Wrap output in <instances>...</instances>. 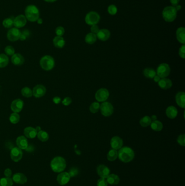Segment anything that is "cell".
I'll use <instances>...</instances> for the list:
<instances>
[{"instance_id":"cb8c5ba5","label":"cell","mask_w":185,"mask_h":186,"mask_svg":"<svg viewBox=\"0 0 185 186\" xmlns=\"http://www.w3.org/2000/svg\"><path fill=\"white\" fill-rule=\"evenodd\" d=\"M38 132L36 129L32 127H27L24 129V134L25 136L28 138L33 139L37 135Z\"/></svg>"},{"instance_id":"9a60e30c","label":"cell","mask_w":185,"mask_h":186,"mask_svg":"<svg viewBox=\"0 0 185 186\" xmlns=\"http://www.w3.org/2000/svg\"><path fill=\"white\" fill-rule=\"evenodd\" d=\"M123 144V142L122 138L118 136H114L113 137L111 141H110V145L113 149L118 150L122 147Z\"/></svg>"},{"instance_id":"7c38bea8","label":"cell","mask_w":185,"mask_h":186,"mask_svg":"<svg viewBox=\"0 0 185 186\" xmlns=\"http://www.w3.org/2000/svg\"><path fill=\"white\" fill-rule=\"evenodd\" d=\"M32 92L33 95L34 97L39 98L43 96L45 94L46 92V88L43 85L38 84L34 87Z\"/></svg>"},{"instance_id":"1f68e13d","label":"cell","mask_w":185,"mask_h":186,"mask_svg":"<svg viewBox=\"0 0 185 186\" xmlns=\"http://www.w3.org/2000/svg\"><path fill=\"white\" fill-rule=\"evenodd\" d=\"M13 181L11 178H3L0 179V186H12Z\"/></svg>"},{"instance_id":"5b68a950","label":"cell","mask_w":185,"mask_h":186,"mask_svg":"<svg viewBox=\"0 0 185 186\" xmlns=\"http://www.w3.org/2000/svg\"><path fill=\"white\" fill-rule=\"evenodd\" d=\"M40 64L41 67H42L43 70L49 71L54 67L55 62L53 57L51 56L46 55L41 58Z\"/></svg>"},{"instance_id":"d4e9b609","label":"cell","mask_w":185,"mask_h":186,"mask_svg":"<svg viewBox=\"0 0 185 186\" xmlns=\"http://www.w3.org/2000/svg\"><path fill=\"white\" fill-rule=\"evenodd\" d=\"M176 36L178 41L180 43L185 44V29L184 27H179L176 32Z\"/></svg>"},{"instance_id":"94428289","label":"cell","mask_w":185,"mask_h":186,"mask_svg":"<svg viewBox=\"0 0 185 186\" xmlns=\"http://www.w3.org/2000/svg\"><path fill=\"white\" fill-rule=\"evenodd\" d=\"M44 1H46L47 2L52 3L56 2V1H57V0H44Z\"/></svg>"},{"instance_id":"db71d44e","label":"cell","mask_w":185,"mask_h":186,"mask_svg":"<svg viewBox=\"0 0 185 186\" xmlns=\"http://www.w3.org/2000/svg\"><path fill=\"white\" fill-rule=\"evenodd\" d=\"M22 34H23L24 35H25L26 37H28L29 35H30V31L28 30H24V31H23L21 32Z\"/></svg>"},{"instance_id":"ee69618b","label":"cell","mask_w":185,"mask_h":186,"mask_svg":"<svg viewBox=\"0 0 185 186\" xmlns=\"http://www.w3.org/2000/svg\"><path fill=\"white\" fill-rule=\"evenodd\" d=\"M177 143L180 144V145L184 146L185 145V135L184 134L181 135L177 138Z\"/></svg>"},{"instance_id":"f5cc1de1","label":"cell","mask_w":185,"mask_h":186,"mask_svg":"<svg viewBox=\"0 0 185 186\" xmlns=\"http://www.w3.org/2000/svg\"><path fill=\"white\" fill-rule=\"evenodd\" d=\"M53 101L54 103H55L56 104H59L61 101V99L59 97L56 96V97H54Z\"/></svg>"},{"instance_id":"f35d334b","label":"cell","mask_w":185,"mask_h":186,"mask_svg":"<svg viewBox=\"0 0 185 186\" xmlns=\"http://www.w3.org/2000/svg\"><path fill=\"white\" fill-rule=\"evenodd\" d=\"M21 94L24 97H31L33 95L32 90L28 87H24L22 89Z\"/></svg>"},{"instance_id":"d590c367","label":"cell","mask_w":185,"mask_h":186,"mask_svg":"<svg viewBox=\"0 0 185 186\" xmlns=\"http://www.w3.org/2000/svg\"><path fill=\"white\" fill-rule=\"evenodd\" d=\"M38 139L41 142H46L49 139V135L48 133L44 131L40 130L37 133Z\"/></svg>"},{"instance_id":"4fadbf2b","label":"cell","mask_w":185,"mask_h":186,"mask_svg":"<svg viewBox=\"0 0 185 186\" xmlns=\"http://www.w3.org/2000/svg\"><path fill=\"white\" fill-rule=\"evenodd\" d=\"M22 151L21 149L19 148H14L11 152V157L14 162H18L20 161L22 158Z\"/></svg>"},{"instance_id":"680465c9","label":"cell","mask_w":185,"mask_h":186,"mask_svg":"<svg viewBox=\"0 0 185 186\" xmlns=\"http://www.w3.org/2000/svg\"><path fill=\"white\" fill-rule=\"evenodd\" d=\"M174 7L176 9L177 11H179V10H180V9H181V5H176V6Z\"/></svg>"},{"instance_id":"ffe728a7","label":"cell","mask_w":185,"mask_h":186,"mask_svg":"<svg viewBox=\"0 0 185 186\" xmlns=\"http://www.w3.org/2000/svg\"><path fill=\"white\" fill-rule=\"evenodd\" d=\"M158 85L161 89L166 90L170 89L172 87L173 83L169 78H162L158 81Z\"/></svg>"},{"instance_id":"11a10c76","label":"cell","mask_w":185,"mask_h":186,"mask_svg":"<svg viewBox=\"0 0 185 186\" xmlns=\"http://www.w3.org/2000/svg\"><path fill=\"white\" fill-rule=\"evenodd\" d=\"M153 79H154V81H155V82H158V81L160 80L161 78H160L158 75H156L154 76V77L153 78Z\"/></svg>"},{"instance_id":"484cf974","label":"cell","mask_w":185,"mask_h":186,"mask_svg":"<svg viewBox=\"0 0 185 186\" xmlns=\"http://www.w3.org/2000/svg\"><path fill=\"white\" fill-rule=\"evenodd\" d=\"M11 60L12 63L16 65H21L24 63V58L20 54H14Z\"/></svg>"},{"instance_id":"816d5d0a","label":"cell","mask_w":185,"mask_h":186,"mask_svg":"<svg viewBox=\"0 0 185 186\" xmlns=\"http://www.w3.org/2000/svg\"><path fill=\"white\" fill-rule=\"evenodd\" d=\"M170 2L173 7H175L179 4L180 0H170Z\"/></svg>"},{"instance_id":"c3c4849f","label":"cell","mask_w":185,"mask_h":186,"mask_svg":"<svg viewBox=\"0 0 185 186\" xmlns=\"http://www.w3.org/2000/svg\"><path fill=\"white\" fill-rule=\"evenodd\" d=\"M99 31V28L98 26L97 25V24H94V25H92L91 27V33L96 34L98 32V31Z\"/></svg>"},{"instance_id":"7bdbcfd3","label":"cell","mask_w":185,"mask_h":186,"mask_svg":"<svg viewBox=\"0 0 185 186\" xmlns=\"http://www.w3.org/2000/svg\"><path fill=\"white\" fill-rule=\"evenodd\" d=\"M56 36L62 37V35L64 34V28L62 27V26H58V27H56Z\"/></svg>"},{"instance_id":"52a82bcc","label":"cell","mask_w":185,"mask_h":186,"mask_svg":"<svg viewBox=\"0 0 185 186\" xmlns=\"http://www.w3.org/2000/svg\"><path fill=\"white\" fill-rule=\"evenodd\" d=\"M100 21V15L96 11H90L85 16V22L90 26L97 24Z\"/></svg>"},{"instance_id":"f546056e","label":"cell","mask_w":185,"mask_h":186,"mask_svg":"<svg viewBox=\"0 0 185 186\" xmlns=\"http://www.w3.org/2000/svg\"><path fill=\"white\" fill-rule=\"evenodd\" d=\"M97 39V38L96 34H94L92 33H89L86 35L85 38V41L86 43L92 45L96 41Z\"/></svg>"},{"instance_id":"8d00e7d4","label":"cell","mask_w":185,"mask_h":186,"mask_svg":"<svg viewBox=\"0 0 185 186\" xmlns=\"http://www.w3.org/2000/svg\"><path fill=\"white\" fill-rule=\"evenodd\" d=\"M14 18L10 17L3 20L2 22L3 26L7 28H11L13 27V26H14Z\"/></svg>"},{"instance_id":"7402d4cb","label":"cell","mask_w":185,"mask_h":186,"mask_svg":"<svg viewBox=\"0 0 185 186\" xmlns=\"http://www.w3.org/2000/svg\"><path fill=\"white\" fill-rule=\"evenodd\" d=\"M16 144L19 148L25 150L28 147V140L24 136H20L16 139Z\"/></svg>"},{"instance_id":"9f6ffc18","label":"cell","mask_w":185,"mask_h":186,"mask_svg":"<svg viewBox=\"0 0 185 186\" xmlns=\"http://www.w3.org/2000/svg\"><path fill=\"white\" fill-rule=\"evenodd\" d=\"M26 38L27 37L25 36V35H24L23 34H21V35H20V40H21V41H24V40H26Z\"/></svg>"},{"instance_id":"5bb4252c","label":"cell","mask_w":185,"mask_h":186,"mask_svg":"<svg viewBox=\"0 0 185 186\" xmlns=\"http://www.w3.org/2000/svg\"><path fill=\"white\" fill-rule=\"evenodd\" d=\"M24 107V102L21 99L14 100L11 104V109L14 113H19Z\"/></svg>"},{"instance_id":"44dd1931","label":"cell","mask_w":185,"mask_h":186,"mask_svg":"<svg viewBox=\"0 0 185 186\" xmlns=\"http://www.w3.org/2000/svg\"><path fill=\"white\" fill-rule=\"evenodd\" d=\"M175 101L177 105L181 108L185 107V94L183 92H179L177 93L175 96Z\"/></svg>"},{"instance_id":"f907efd6","label":"cell","mask_w":185,"mask_h":186,"mask_svg":"<svg viewBox=\"0 0 185 186\" xmlns=\"http://www.w3.org/2000/svg\"><path fill=\"white\" fill-rule=\"evenodd\" d=\"M5 177L7 178H11V176L12 175V172H11V170L9 169V168H7L5 170Z\"/></svg>"},{"instance_id":"d6a6232c","label":"cell","mask_w":185,"mask_h":186,"mask_svg":"<svg viewBox=\"0 0 185 186\" xmlns=\"http://www.w3.org/2000/svg\"><path fill=\"white\" fill-rule=\"evenodd\" d=\"M152 122L150 116H145L143 117L139 120V124L141 126L143 127L148 126L150 125L151 122Z\"/></svg>"},{"instance_id":"d6986e66","label":"cell","mask_w":185,"mask_h":186,"mask_svg":"<svg viewBox=\"0 0 185 186\" xmlns=\"http://www.w3.org/2000/svg\"><path fill=\"white\" fill-rule=\"evenodd\" d=\"M12 180L16 184H26L27 181V177L24 174L20 173L15 174L13 176Z\"/></svg>"},{"instance_id":"603a6c76","label":"cell","mask_w":185,"mask_h":186,"mask_svg":"<svg viewBox=\"0 0 185 186\" xmlns=\"http://www.w3.org/2000/svg\"><path fill=\"white\" fill-rule=\"evenodd\" d=\"M177 108L173 106H170L168 108H167L166 111V114L168 118L169 119H175L177 116Z\"/></svg>"},{"instance_id":"6da1fadb","label":"cell","mask_w":185,"mask_h":186,"mask_svg":"<svg viewBox=\"0 0 185 186\" xmlns=\"http://www.w3.org/2000/svg\"><path fill=\"white\" fill-rule=\"evenodd\" d=\"M25 17L29 21L34 22L37 21L40 16V11L38 7L35 5H28L24 10Z\"/></svg>"},{"instance_id":"836d02e7","label":"cell","mask_w":185,"mask_h":186,"mask_svg":"<svg viewBox=\"0 0 185 186\" xmlns=\"http://www.w3.org/2000/svg\"><path fill=\"white\" fill-rule=\"evenodd\" d=\"M9 58L5 54H0V68L5 67L8 64Z\"/></svg>"},{"instance_id":"8fae6325","label":"cell","mask_w":185,"mask_h":186,"mask_svg":"<svg viewBox=\"0 0 185 186\" xmlns=\"http://www.w3.org/2000/svg\"><path fill=\"white\" fill-rule=\"evenodd\" d=\"M27 19L24 15H19L14 19V26L17 28L24 27L27 24Z\"/></svg>"},{"instance_id":"ba28073f","label":"cell","mask_w":185,"mask_h":186,"mask_svg":"<svg viewBox=\"0 0 185 186\" xmlns=\"http://www.w3.org/2000/svg\"><path fill=\"white\" fill-rule=\"evenodd\" d=\"M100 110L103 116H109L113 113V107L111 103L109 102H103L100 105Z\"/></svg>"},{"instance_id":"60d3db41","label":"cell","mask_w":185,"mask_h":186,"mask_svg":"<svg viewBox=\"0 0 185 186\" xmlns=\"http://www.w3.org/2000/svg\"><path fill=\"white\" fill-rule=\"evenodd\" d=\"M107 11L110 15H114L117 13V8L115 5H111L109 6V7L107 8Z\"/></svg>"},{"instance_id":"e575fe53","label":"cell","mask_w":185,"mask_h":186,"mask_svg":"<svg viewBox=\"0 0 185 186\" xmlns=\"http://www.w3.org/2000/svg\"><path fill=\"white\" fill-rule=\"evenodd\" d=\"M118 157V152L116 150L112 149L109 151L107 155V159L109 161H114Z\"/></svg>"},{"instance_id":"ab89813d","label":"cell","mask_w":185,"mask_h":186,"mask_svg":"<svg viewBox=\"0 0 185 186\" xmlns=\"http://www.w3.org/2000/svg\"><path fill=\"white\" fill-rule=\"evenodd\" d=\"M20 116L17 113H14L11 114L9 117V120L12 124H16L19 122L20 121Z\"/></svg>"},{"instance_id":"8992f818","label":"cell","mask_w":185,"mask_h":186,"mask_svg":"<svg viewBox=\"0 0 185 186\" xmlns=\"http://www.w3.org/2000/svg\"><path fill=\"white\" fill-rule=\"evenodd\" d=\"M156 75L161 78H166L171 73V68L167 63H162L158 65L156 70Z\"/></svg>"},{"instance_id":"74e56055","label":"cell","mask_w":185,"mask_h":186,"mask_svg":"<svg viewBox=\"0 0 185 186\" xmlns=\"http://www.w3.org/2000/svg\"><path fill=\"white\" fill-rule=\"evenodd\" d=\"M100 108V104L98 102H94L92 103L91 105L90 106V111L92 113H96L99 111Z\"/></svg>"},{"instance_id":"2e32d148","label":"cell","mask_w":185,"mask_h":186,"mask_svg":"<svg viewBox=\"0 0 185 186\" xmlns=\"http://www.w3.org/2000/svg\"><path fill=\"white\" fill-rule=\"evenodd\" d=\"M70 178H71V176L69 173L64 172V173L59 174L57 176L56 180L59 184L62 186H64V185L66 184L70 181Z\"/></svg>"},{"instance_id":"b9f144b4","label":"cell","mask_w":185,"mask_h":186,"mask_svg":"<svg viewBox=\"0 0 185 186\" xmlns=\"http://www.w3.org/2000/svg\"><path fill=\"white\" fill-rule=\"evenodd\" d=\"M5 52L7 55L8 56H13L14 54H15V50L13 46H6L5 49Z\"/></svg>"},{"instance_id":"f6af8a7d","label":"cell","mask_w":185,"mask_h":186,"mask_svg":"<svg viewBox=\"0 0 185 186\" xmlns=\"http://www.w3.org/2000/svg\"><path fill=\"white\" fill-rule=\"evenodd\" d=\"M179 54L180 56V57L183 58L185 59V44H183L182 46L180 47L179 51Z\"/></svg>"},{"instance_id":"3957f363","label":"cell","mask_w":185,"mask_h":186,"mask_svg":"<svg viewBox=\"0 0 185 186\" xmlns=\"http://www.w3.org/2000/svg\"><path fill=\"white\" fill-rule=\"evenodd\" d=\"M66 167V161L62 157H56L51 161V169L56 173H61L65 170Z\"/></svg>"},{"instance_id":"9c48e42d","label":"cell","mask_w":185,"mask_h":186,"mask_svg":"<svg viewBox=\"0 0 185 186\" xmlns=\"http://www.w3.org/2000/svg\"><path fill=\"white\" fill-rule=\"evenodd\" d=\"M109 96V92L105 88H100L96 93L95 97L98 102H105Z\"/></svg>"},{"instance_id":"277c9868","label":"cell","mask_w":185,"mask_h":186,"mask_svg":"<svg viewBox=\"0 0 185 186\" xmlns=\"http://www.w3.org/2000/svg\"><path fill=\"white\" fill-rule=\"evenodd\" d=\"M177 16V11L174 7L168 6L164 8L162 11V17L166 22L174 21Z\"/></svg>"},{"instance_id":"7a4b0ae2","label":"cell","mask_w":185,"mask_h":186,"mask_svg":"<svg viewBox=\"0 0 185 186\" xmlns=\"http://www.w3.org/2000/svg\"><path fill=\"white\" fill-rule=\"evenodd\" d=\"M134 151L129 147L125 146L123 148H121L118 151V157L119 159L122 162L124 163L131 162L134 159Z\"/></svg>"},{"instance_id":"83f0119b","label":"cell","mask_w":185,"mask_h":186,"mask_svg":"<svg viewBox=\"0 0 185 186\" xmlns=\"http://www.w3.org/2000/svg\"><path fill=\"white\" fill-rule=\"evenodd\" d=\"M150 125L152 129L156 132L161 131V130L163 129V127H164L162 123L157 120L152 122Z\"/></svg>"},{"instance_id":"30bf717a","label":"cell","mask_w":185,"mask_h":186,"mask_svg":"<svg viewBox=\"0 0 185 186\" xmlns=\"http://www.w3.org/2000/svg\"><path fill=\"white\" fill-rule=\"evenodd\" d=\"M21 34V32L19 30V28H17L16 27L12 28L8 31L7 38L9 41H16L20 39Z\"/></svg>"},{"instance_id":"e0dca14e","label":"cell","mask_w":185,"mask_h":186,"mask_svg":"<svg viewBox=\"0 0 185 186\" xmlns=\"http://www.w3.org/2000/svg\"><path fill=\"white\" fill-rule=\"evenodd\" d=\"M97 173L101 178H107L110 174V170L104 165H100L97 169Z\"/></svg>"},{"instance_id":"4316f807","label":"cell","mask_w":185,"mask_h":186,"mask_svg":"<svg viewBox=\"0 0 185 186\" xmlns=\"http://www.w3.org/2000/svg\"><path fill=\"white\" fill-rule=\"evenodd\" d=\"M53 43L55 47H56V48L61 49L65 46V41L63 37L60 36H56L54 38Z\"/></svg>"},{"instance_id":"7dc6e473","label":"cell","mask_w":185,"mask_h":186,"mask_svg":"<svg viewBox=\"0 0 185 186\" xmlns=\"http://www.w3.org/2000/svg\"><path fill=\"white\" fill-rule=\"evenodd\" d=\"M72 103V99L69 97H66L64 100L62 101V103L64 106L70 105V104Z\"/></svg>"},{"instance_id":"4dcf8cb0","label":"cell","mask_w":185,"mask_h":186,"mask_svg":"<svg viewBox=\"0 0 185 186\" xmlns=\"http://www.w3.org/2000/svg\"><path fill=\"white\" fill-rule=\"evenodd\" d=\"M143 75L147 78H153L156 75V73L153 69L148 67L143 70Z\"/></svg>"},{"instance_id":"91938a15","label":"cell","mask_w":185,"mask_h":186,"mask_svg":"<svg viewBox=\"0 0 185 186\" xmlns=\"http://www.w3.org/2000/svg\"><path fill=\"white\" fill-rule=\"evenodd\" d=\"M150 118L152 119V120L155 121V120L157 119V116H156L155 115H153V116L150 117Z\"/></svg>"},{"instance_id":"6f0895ef","label":"cell","mask_w":185,"mask_h":186,"mask_svg":"<svg viewBox=\"0 0 185 186\" xmlns=\"http://www.w3.org/2000/svg\"><path fill=\"white\" fill-rule=\"evenodd\" d=\"M37 21L38 22V24H42L43 23V20L41 19V18H39L37 20Z\"/></svg>"},{"instance_id":"bcb514c9","label":"cell","mask_w":185,"mask_h":186,"mask_svg":"<svg viewBox=\"0 0 185 186\" xmlns=\"http://www.w3.org/2000/svg\"><path fill=\"white\" fill-rule=\"evenodd\" d=\"M107 182L105 178H101L97 181V186H107Z\"/></svg>"},{"instance_id":"ac0fdd59","label":"cell","mask_w":185,"mask_h":186,"mask_svg":"<svg viewBox=\"0 0 185 186\" xmlns=\"http://www.w3.org/2000/svg\"><path fill=\"white\" fill-rule=\"evenodd\" d=\"M97 38L100 41H105L108 40L110 37V31L107 29L99 30L98 32L96 34Z\"/></svg>"},{"instance_id":"f1b7e54d","label":"cell","mask_w":185,"mask_h":186,"mask_svg":"<svg viewBox=\"0 0 185 186\" xmlns=\"http://www.w3.org/2000/svg\"><path fill=\"white\" fill-rule=\"evenodd\" d=\"M107 183L112 184V185H116L119 184L120 182V178L118 176L115 175V174H111L109 175L107 178Z\"/></svg>"},{"instance_id":"681fc988","label":"cell","mask_w":185,"mask_h":186,"mask_svg":"<svg viewBox=\"0 0 185 186\" xmlns=\"http://www.w3.org/2000/svg\"><path fill=\"white\" fill-rule=\"evenodd\" d=\"M71 177H74L77 175L78 174V170L75 168H72L70 171V173H69Z\"/></svg>"}]
</instances>
